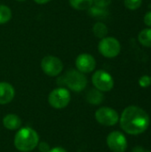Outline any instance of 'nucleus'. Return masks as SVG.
<instances>
[{
    "label": "nucleus",
    "instance_id": "nucleus-1",
    "mask_svg": "<svg viewBox=\"0 0 151 152\" xmlns=\"http://www.w3.org/2000/svg\"><path fill=\"white\" fill-rule=\"evenodd\" d=\"M120 126L126 134L138 135L144 133L150 126V116L138 106L126 107L119 117Z\"/></svg>",
    "mask_w": 151,
    "mask_h": 152
},
{
    "label": "nucleus",
    "instance_id": "nucleus-2",
    "mask_svg": "<svg viewBox=\"0 0 151 152\" xmlns=\"http://www.w3.org/2000/svg\"><path fill=\"white\" fill-rule=\"evenodd\" d=\"M39 142L37 132L31 127H22L18 129L14 135V147L20 152H30L34 151Z\"/></svg>",
    "mask_w": 151,
    "mask_h": 152
},
{
    "label": "nucleus",
    "instance_id": "nucleus-3",
    "mask_svg": "<svg viewBox=\"0 0 151 152\" xmlns=\"http://www.w3.org/2000/svg\"><path fill=\"white\" fill-rule=\"evenodd\" d=\"M62 78L63 84L69 90L76 93L84 91L87 86V78L85 75L75 69H69Z\"/></svg>",
    "mask_w": 151,
    "mask_h": 152
},
{
    "label": "nucleus",
    "instance_id": "nucleus-4",
    "mask_svg": "<svg viewBox=\"0 0 151 152\" xmlns=\"http://www.w3.org/2000/svg\"><path fill=\"white\" fill-rule=\"evenodd\" d=\"M70 100V92L65 87H57L53 89L48 95V103L56 110L66 108L69 104Z\"/></svg>",
    "mask_w": 151,
    "mask_h": 152
},
{
    "label": "nucleus",
    "instance_id": "nucleus-5",
    "mask_svg": "<svg viewBox=\"0 0 151 152\" xmlns=\"http://www.w3.org/2000/svg\"><path fill=\"white\" fill-rule=\"evenodd\" d=\"M98 50L102 56L112 59L120 53L121 45L117 38L112 37H106L100 41L98 45Z\"/></svg>",
    "mask_w": 151,
    "mask_h": 152
},
{
    "label": "nucleus",
    "instance_id": "nucleus-6",
    "mask_svg": "<svg viewBox=\"0 0 151 152\" xmlns=\"http://www.w3.org/2000/svg\"><path fill=\"white\" fill-rule=\"evenodd\" d=\"M92 82L94 87L101 92H109L114 87L112 76L104 69L96 70L92 77Z\"/></svg>",
    "mask_w": 151,
    "mask_h": 152
},
{
    "label": "nucleus",
    "instance_id": "nucleus-7",
    "mask_svg": "<svg viewBox=\"0 0 151 152\" xmlns=\"http://www.w3.org/2000/svg\"><path fill=\"white\" fill-rule=\"evenodd\" d=\"M41 69L47 76L57 77L63 70V63L58 57L47 55L41 61Z\"/></svg>",
    "mask_w": 151,
    "mask_h": 152
},
{
    "label": "nucleus",
    "instance_id": "nucleus-8",
    "mask_svg": "<svg viewBox=\"0 0 151 152\" xmlns=\"http://www.w3.org/2000/svg\"><path fill=\"white\" fill-rule=\"evenodd\" d=\"M96 121L105 126H113L119 121V115L112 108L101 107L98 109L95 112Z\"/></svg>",
    "mask_w": 151,
    "mask_h": 152
},
{
    "label": "nucleus",
    "instance_id": "nucleus-9",
    "mask_svg": "<svg viewBox=\"0 0 151 152\" xmlns=\"http://www.w3.org/2000/svg\"><path fill=\"white\" fill-rule=\"evenodd\" d=\"M107 145L112 152H125L127 149V140L119 131H113L107 136Z\"/></svg>",
    "mask_w": 151,
    "mask_h": 152
},
{
    "label": "nucleus",
    "instance_id": "nucleus-10",
    "mask_svg": "<svg viewBox=\"0 0 151 152\" xmlns=\"http://www.w3.org/2000/svg\"><path fill=\"white\" fill-rule=\"evenodd\" d=\"M76 67L77 70L84 74L91 73L95 69L96 61L94 57L89 53H81L76 59Z\"/></svg>",
    "mask_w": 151,
    "mask_h": 152
},
{
    "label": "nucleus",
    "instance_id": "nucleus-11",
    "mask_svg": "<svg viewBox=\"0 0 151 152\" xmlns=\"http://www.w3.org/2000/svg\"><path fill=\"white\" fill-rule=\"evenodd\" d=\"M15 96V89L7 82H0V105L10 103Z\"/></svg>",
    "mask_w": 151,
    "mask_h": 152
},
{
    "label": "nucleus",
    "instance_id": "nucleus-12",
    "mask_svg": "<svg viewBox=\"0 0 151 152\" xmlns=\"http://www.w3.org/2000/svg\"><path fill=\"white\" fill-rule=\"evenodd\" d=\"M21 119L18 115L15 114H7L3 118L4 126L11 131H15L20 128L21 126Z\"/></svg>",
    "mask_w": 151,
    "mask_h": 152
},
{
    "label": "nucleus",
    "instance_id": "nucleus-13",
    "mask_svg": "<svg viewBox=\"0 0 151 152\" xmlns=\"http://www.w3.org/2000/svg\"><path fill=\"white\" fill-rule=\"evenodd\" d=\"M104 100L102 92L96 88H93L86 94V101L92 105H100Z\"/></svg>",
    "mask_w": 151,
    "mask_h": 152
},
{
    "label": "nucleus",
    "instance_id": "nucleus-14",
    "mask_svg": "<svg viewBox=\"0 0 151 152\" xmlns=\"http://www.w3.org/2000/svg\"><path fill=\"white\" fill-rule=\"evenodd\" d=\"M69 1L70 6L78 11L88 10L93 4V0H69Z\"/></svg>",
    "mask_w": 151,
    "mask_h": 152
},
{
    "label": "nucleus",
    "instance_id": "nucleus-15",
    "mask_svg": "<svg viewBox=\"0 0 151 152\" xmlns=\"http://www.w3.org/2000/svg\"><path fill=\"white\" fill-rule=\"evenodd\" d=\"M93 32L96 37L102 39V38L106 37V36L108 35L109 29H108V27L106 26V24H104L101 21H97L93 27Z\"/></svg>",
    "mask_w": 151,
    "mask_h": 152
},
{
    "label": "nucleus",
    "instance_id": "nucleus-16",
    "mask_svg": "<svg viewBox=\"0 0 151 152\" xmlns=\"http://www.w3.org/2000/svg\"><path fill=\"white\" fill-rule=\"evenodd\" d=\"M88 12H89L90 16H92L93 18H97V19L106 18L109 13L107 8L98 7V6H95L93 4L88 9Z\"/></svg>",
    "mask_w": 151,
    "mask_h": 152
},
{
    "label": "nucleus",
    "instance_id": "nucleus-17",
    "mask_svg": "<svg viewBox=\"0 0 151 152\" xmlns=\"http://www.w3.org/2000/svg\"><path fill=\"white\" fill-rule=\"evenodd\" d=\"M138 40L145 47H151V28L142 29L138 35Z\"/></svg>",
    "mask_w": 151,
    "mask_h": 152
},
{
    "label": "nucleus",
    "instance_id": "nucleus-18",
    "mask_svg": "<svg viewBox=\"0 0 151 152\" xmlns=\"http://www.w3.org/2000/svg\"><path fill=\"white\" fill-rule=\"evenodd\" d=\"M12 18V11L5 4H0V25L7 23Z\"/></svg>",
    "mask_w": 151,
    "mask_h": 152
},
{
    "label": "nucleus",
    "instance_id": "nucleus-19",
    "mask_svg": "<svg viewBox=\"0 0 151 152\" xmlns=\"http://www.w3.org/2000/svg\"><path fill=\"white\" fill-rule=\"evenodd\" d=\"M125 7L129 10H136L141 7L142 0H124Z\"/></svg>",
    "mask_w": 151,
    "mask_h": 152
},
{
    "label": "nucleus",
    "instance_id": "nucleus-20",
    "mask_svg": "<svg viewBox=\"0 0 151 152\" xmlns=\"http://www.w3.org/2000/svg\"><path fill=\"white\" fill-rule=\"evenodd\" d=\"M139 85H140V86H142L143 88L149 87L151 85V77L148 76V75H144V76L141 77L139 79Z\"/></svg>",
    "mask_w": 151,
    "mask_h": 152
},
{
    "label": "nucleus",
    "instance_id": "nucleus-21",
    "mask_svg": "<svg viewBox=\"0 0 151 152\" xmlns=\"http://www.w3.org/2000/svg\"><path fill=\"white\" fill-rule=\"evenodd\" d=\"M110 4L111 0H93V5L101 8H108Z\"/></svg>",
    "mask_w": 151,
    "mask_h": 152
},
{
    "label": "nucleus",
    "instance_id": "nucleus-22",
    "mask_svg": "<svg viewBox=\"0 0 151 152\" xmlns=\"http://www.w3.org/2000/svg\"><path fill=\"white\" fill-rule=\"evenodd\" d=\"M37 147H38V151H39V152H48L50 151V149H51L49 143L46 142H38Z\"/></svg>",
    "mask_w": 151,
    "mask_h": 152
},
{
    "label": "nucleus",
    "instance_id": "nucleus-23",
    "mask_svg": "<svg viewBox=\"0 0 151 152\" xmlns=\"http://www.w3.org/2000/svg\"><path fill=\"white\" fill-rule=\"evenodd\" d=\"M144 23L148 26L151 28V11L146 12L145 16H144Z\"/></svg>",
    "mask_w": 151,
    "mask_h": 152
},
{
    "label": "nucleus",
    "instance_id": "nucleus-24",
    "mask_svg": "<svg viewBox=\"0 0 151 152\" xmlns=\"http://www.w3.org/2000/svg\"><path fill=\"white\" fill-rule=\"evenodd\" d=\"M48 152H68L64 148L62 147H54V148H51L50 151Z\"/></svg>",
    "mask_w": 151,
    "mask_h": 152
},
{
    "label": "nucleus",
    "instance_id": "nucleus-25",
    "mask_svg": "<svg viewBox=\"0 0 151 152\" xmlns=\"http://www.w3.org/2000/svg\"><path fill=\"white\" fill-rule=\"evenodd\" d=\"M144 149L142 148V147H141V146H136V147H134L133 148V151L132 152H144Z\"/></svg>",
    "mask_w": 151,
    "mask_h": 152
},
{
    "label": "nucleus",
    "instance_id": "nucleus-26",
    "mask_svg": "<svg viewBox=\"0 0 151 152\" xmlns=\"http://www.w3.org/2000/svg\"><path fill=\"white\" fill-rule=\"evenodd\" d=\"M51 0H34V2L38 4H47Z\"/></svg>",
    "mask_w": 151,
    "mask_h": 152
},
{
    "label": "nucleus",
    "instance_id": "nucleus-27",
    "mask_svg": "<svg viewBox=\"0 0 151 152\" xmlns=\"http://www.w3.org/2000/svg\"><path fill=\"white\" fill-rule=\"evenodd\" d=\"M16 1H18V2H24V1H26V0H16Z\"/></svg>",
    "mask_w": 151,
    "mask_h": 152
},
{
    "label": "nucleus",
    "instance_id": "nucleus-28",
    "mask_svg": "<svg viewBox=\"0 0 151 152\" xmlns=\"http://www.w3.org/2000/svg\"><path fill=\"white\" fill-rule=\"evenodd\" d=\"M144 152H151L150 151H144Z\"/></svg>",
    "mask_w": 151,
    "mask_h": 152
}]
</instances>
